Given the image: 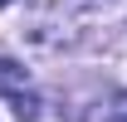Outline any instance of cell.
I'll return each mask as SVG.
<instances>
[{"label": "cell", "mask_w": 127, "mask_h": 122, "mask_svg": "<svg viewBox=\"0 0 127 122\" xmlns=\"http://www.w3.org/2000/svg\"><path fill=\"white\" fill-rule=\"evenodd\" d=\"M0 93L5 98H20V93H34L30 88V68L15 59H0Z\"/></svg>", "instance_id": "6da1fadb"}, {"label": "cell", "mask_w": 127, "mask_h": 122, "mask_svg": "<svg viewBox=\"0 0 127 122\" xmlns=\"http://www.w3.org/2000/svg\"><path fill=\"white\" fill-rule=\"evenodd\" d=\"M10 107H15V117L20 122H39V93H20V98H10Z\"/></svg>", "instance_id": "7a4b0ae2"}, {"label": "cell", "mask_w": 127, "mask_h": 122, "mask_svg": "<svg viewBox=\"0 0 127 122\" xmlns=\"http://www.w3.org/2000/svg\"><path fill=\"white\" fill-rule=\"evenodd\" d=\"M112 122H127V107H117V117H112Z\"/></svg>", "instance_id": "3957f363"}, {"label": "cell", "mask_w": 127, "mask_h": 122, "mask_svg": "<svg viewBox=\"0 0 127 122\" xmlns=\"http://www.w3.org/2000/svg\"><path fill=\"white\" fill-rule=\"evenodd\" d=\"M0 5H10V0H0Z\"/></svg>", "instance_id": "277c9868"}]
</instances>
